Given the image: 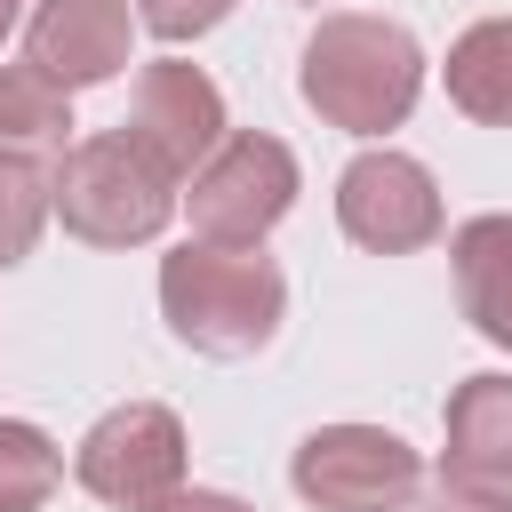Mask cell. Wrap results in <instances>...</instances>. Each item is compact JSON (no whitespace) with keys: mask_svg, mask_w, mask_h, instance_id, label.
Returning a JSON list of instances; mask_svg holds the SVG:
<instances>
[{"mask_svg":"<svg viewBox=\"0 0 512 512\" xmlns=\"http://www.w3.org/2000/svg\"><path fill=\"white\" fill-rule=\"evenodd\" d=\"M440 512H512L504 488H464V480H440Z\"/></svg>","mask_w":512,"mask_h":512,"instance_id":"obj_17","label":"cell"},{"mask_svg":"<svg viewBox=\"0 0 512 512\" xmlns=\"http://www.w3.org/2000/svg\"><path fill=\"white\" fill-rule=\"evenodd\" d=\"M72 472H80V488H88L96 504H112V512H152V504H168V496L184 488V424H176V408L128 400V408L96 416L88 440H80V456H72Z\"/></svg>","mask_w":512,"mask_h":512,"instance_id":"obj_6","label":"cell"},{"mask_svg":"<svg viewBox=\"0 0 512 512\" xmlns=\"http://www.w3.org/2000/svg\"><path fill=\"white\" fill-rule=\"evenodd\" d=\"M336 224L368 256H416V248L440 240V184H432L424 160L376 144L336 176Z\"/></svg>","mask_w":512,"mask_h":512,"instance_id":"obj_7","label":"cell"},{"mask_svg":"<svg viewBox=\"0 0 512 512\" xmlns=\"http://www.w3.org/2000/svg\"><path fill=\"white\" fill-rule=\"evenodd\" d=\"M152 512H248L240 496H224V488H176L168 504H152Z\"/></svg>","mask_w":512,"mask_h":512,"instance_id":"obj_18","label":"cell"},{"mask_svg":"<svg viewBox=\"0 0 512 512\" xmlns=\"http://www.w3.org/2000/svg\"><path fill=\"white\" fill-rule=\"evenodd\" d=\"M48 216H56V176L32 152H0V272L32 256Z\"/></svg>","mask_w":512,"mask_h":512,"instance_id":"obj_14","label":"cell"},{"mask_svg":"<svg viewBox=\"0 0 512 512\" xmlns=\"http://www.w3.org/2000/svg\"><path fill=\"white\" fill-rule=\"evenodd\" d=\"M72 136V88L48 80L32 56L0 64V152H64Z\"/></svg>","mask_w":512,"mask_h":512,"instance_id":"obj_13","label":"cell"},{"mask_svg":"<svg viewBox=\"0 0 512 512\" xmlns=\"http://www.w3.org/2000/svg\"><path fill=\"white\" fill-rule=\"evenodd\" d=\"M136 48V16L128 0H40L32 8V32H24V56L64 80V88H96L128 64Z\"/></svg>","mask_w":512,"mask_h":512,"instance_id":"obj_9","label":"cell"},{"mask_svg":"<svg viewBox=\"0 0 512 512\" xmlns=\"http://www.w3.org/2000/svg\"><path fill=\"white\" fill-rule=\"evenodd\" d=\"M232 16V0H136V24L152 32V40H200V32H216Z\"/></svg>","mask_w":512,"mask_h":512,"instance_id":"obj_16","label":"cell"},{"mask_svg":"<svg viewBox=\"0 0 512 512\" xmlns=\"http://www.w3.org/2000/svg\"><path fill=\"white\" fill-rule=\"evenodd\" d=\"M288 208H296V152L264 128H232L184 192L192 232L216 248H256Z\"/></svg>","mask_w":512,"mask_h":512,"instance_id":"obj_4","label":"cell"},{"mask_svg":"<svg viewBox=\"0 0 512 512\" xmlns=\"http://www.w3.org/2000/svg\"><path fill=\"white\" fill-rule=\"evenodd\" d=\"M56 216L88 248H144L176 216V176L128 128H104L56 160Z\"/></svg>","mask_w":512,"mask_h":512,"instance_id":"obj_3","label":"cell"},{"mask_svg":"<svg viewBox=\"0 0 512 512\" xmlns=\"http://www.w3.org/2000/svg\"><path fill=\"white\" fill-rule=\"evenodd\" d=\"M288 480L312 512H408L424 488V464L384 424H320L304 432Z\"/></svg>","mask_w":512,"mask_h":512,"instance_id":"obj_5","label":"cell"},{"mask_svg":"<svg viewBox=\"0 0 512 512\" xmlns=\"http://www.w3.org/2000/svg\"><path fill=\"white\" fill-rule=\"evenodd\" d=\"M296 88L328 128L384 136L424 96V48L392 16H320V32L304 40V64H296Z\"/></svg>","mask_w":512,"mask_h":512,"instance_id":"obj_1","label":"cell"},{"mask_svg":"<svg viewBox=\"0 0 512 512\" xmlns=\"http://www.w3.org/2000/svg\"><path fill=\"white\" fill-rule=\"evenodd\" d=\"M448 264H456V304L464 320L512 352V216H464L456 240H448Z\"/></svg>","mask_w":512,"mask_h":512,"instance_id":"obj_11","label":"cell"},{"mask_svg":"<svg viewBox=\"0 0 512 512\" xmlns=\"http://www.w3.org/2000/svg\"><path fill=\"white\" fill-rule=\"evenodd\" d=\"M160 312L168 328L208 352V360H248L280 336L288 312V280L272 256L256 248H216V240H184L176 256H160Z\"/></svg>","mask_w":512,"mask_h":512,"instance_id":"obj_2","label":"cell"},{"mask_svg":"<svg viewBox=\"0 0 512 512\" xmlns=\"http://www.w3.org/2000/svg\"><path fill=\"white\" fill-rule=\"evenodd\" d=\"M16 16H24V0H0V40L16 32Z\"/></svg>","mask_w":512,"mask_h":512,"instance_id":"obj_19","label":"cell"},{"mask_svg":"<svg viewBox=\"0 0 512 512\" xmlns=\"http://www.w3.org/2000/svg\"><path fill=\"white\" fill-rule=\"evenodd\" d=\"M120 128H128L176 184L200 176L208 152L232 136V128H224V96H216V80H208L200 64H176V56H160V64L136 72V88H128V120H120Z\"/></svg>","mask_w":512,"mask_h":512,"instance_id":"obj_8","label":"cell"},{"mask_svg":"<svg viewBox=\"0 0 512 512\" xmlns=\"http://www.w3.org/2000/svg\"><path fill=\"white\" fill-rule=\"evenodd\" d=\"M64 480V456L40 424H16L0 416V512H40Z\"/></svg>","mask_w":512,"mask_h":512,"instance_id":"obj_15","label":"cell"},{"mask_svg":"<svg viewBox=\"0 0 512 512\" xmlns=\"http://www.w3.org/2000/svg\"><path fill=\"white\" fill-rule=\"evenodd\" d=\"M448 104L480 128H512V16L456 32L448 48Z\"/></svg>","mask_w":512,"mask_h":512,"instance_id":"obj_12","label":"cell"},{"mask_svg":"<svg viewBox=\"0 0 512 512\" xmlns=\"http://www.w3.org/2000/svg\"><path fill=\"white\" fill-rule=\"evenodd\" d=\"M440 480L504 488V496H512V376H464V384L448 392Z\"/></svg>","mask_w":512,"mask_h":512,"instance_id":"obj_10","label":"cell"}]
</instances>
